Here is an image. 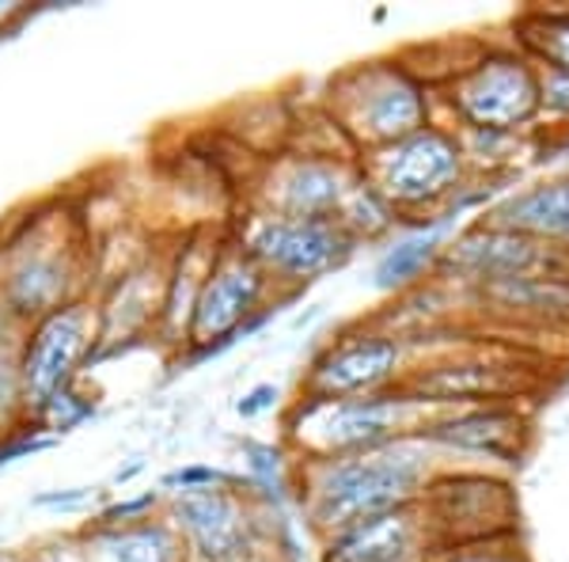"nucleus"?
I'll return each instance as SVG.
<instances>
[{"mask_svg": "<svg viewBox=\"0 0 569 562\" xmlns=\"http://www.w3.org/2000/svg\"><path fill=\"white\" fill-rule=\"evenodd\" d=\"M486 225L509 228V233L531 236L539 244H555L569 252V175L509 195L490 209Z\"/></svg>", "mask_w": 569, "mask_h": 562, "instance_id": "nucleus-18", "label": "nucleus"}, {"mask_svg": "<svg viewBox=\"0 0 569 562\" xmlns=\"http://www.w3.org/2000/svg\"><path fill=\"white\" fill-rule=\"evenodd\" d=\"M448 247V220H429L415 233L399 236L383 247V255L372 266V285L383 293H402L418 285L429 270H437L440 255Z\"/></svg>", "mask_w": 569, "mask_h": 562, "instance_id": "nucleus-21", "label": "nucleus"}, {"mask_svg": "<svg viewBox=\"0 0 569 562\" xmlns=\"http://www.w3.org/2000/svg\"><path fill=\"white\" fill-rule=\"evenodd\" d=\"M168 270L144 263L118 282L114 300L99 304V343H122V335H133V331L160 319L163 293H168Z\"/></svg>", "mask_w": 569, "mask_h": 562, "instance_id": "nucleus-19", "label": "nucleus"}, {"mask_svg": "<svg viewBox=\"0 0 569 562\" xmlns=\"http://www.w3.org/2000/svg\"><path fill=\"white\" fill-rule=\"evenodd\" d=\"M0 562H31L27 555H16V551H0Z\"/></svg>", "mask_w": 569, "mask_h": 562, "instance_id": "nucleus-32", "label": "nucleus"}, {"mask_svg": "<svg viewBox=\"0 0 569 562\" xmlns=\"http://www.w3.org/2000/svg\"><path fill=\"white\" fill-rule=\"evenodd\" d=\"M31 562H91V555H84L80 548H69V543H53V548H46Z\"/></svg>", "mask_w": 569, "mask_h": 562, "instance_id": "nucleus-30", "label": "nucleus"}, {"mask_svg": "<svg viewBox=\"0 0 569 562\" xmlns=\"http://www.w3.org/2000/svg\"><path fill=\"white\" fill-rule=\"evenodd\" d=\"M20 12H23L20 4H0V27H4V20H8V16H20Z\"/></svg>", "mask_w": 569, "mask_h": 562, "instance_id": "nucleus-31", "label": "nucleus"}, {"mask_svg": "<svg viewBox=\"0 0 569 562\" xmlns=\"http://www.w3.org/2000/svg\"><path fill=\"white\" fill-rule=\"evenodd\" d=\"M437 551L498 543L517 529V494L498 475L448 472L433 475L418 502Z\"/></svg>", "mask_w": 569, "mask_h": 562, "instance_id": "nucleus-6", "label": "nucleus"}, {"mask_svg": "<svg viewBox=\"0 0 569 562\" xmlns=\"http://www.w3.org/2000/svg\"><path fill=\"white\" fill-rule=\"evenodd\" d=\"M402 357H407V338L376 327L350 331L311 362L300 384V400L330 403L388 392L402 381Z\"/></svg>", "mask_w": 569, "mask_h": 562, "instance_id": "nucleus-10", "label": "nucleus"}, {"mask_svg": "<svg viewBox=\"0 0 569 562\" xmlns=\"http://www.w3.org/2000/svg\"><path fill=\"white\" fill-rule=\"evenodd\" d=\"M278 384H254L251 392L243 395L240 403H236V411L243 414V418H259L262 411H273V403H278Z\"/></svg>", "mask_w": 569, "mask_h": 562, "instance_id": "nucleus-28", "label": "nucleus"}, {"mask_svg": "<svg viewBox=\"0 0 569 562\" xmlns=\"http://www.w3.org/2000/svg\"><path fill=\"white\" fill-rule=\"evenodd\" d=\"M517 50L539 69L569 72V8L566 12H536L517 20Z\"/></svg>", "mask_w": 569, "mask_h": 562, "instance_id": "nucleus-23", "label": "nucleus"}, {"mask_svg": "<svg viewBox=\"0 0 569 562\" xmlns=\"http://www.w3.org/2000/svg\"><path fill=\"white\" fill-rule=\"evenodd\" d=\"M467 171H471V164H467L460 134L429 122L426 130L402 137L388 149L365 152L361 179L399 217L456 198L467 183Z\"/></svg>", "mask_w": 569, "mask_h": 562, "instance_id": "nucleus-5", "label": "nucleus"}, {"mask_svg": "<svg viewBox=\"0 0 569 562\" xmlns=\"http://www.w3.org/2000/svg\"><path fill=\"white\" fill-rule=\"evenodd\" d=\"M330 110L338 118V130L353 137L365 152H376L426 130L433 122L429 118L433 96L426 80L399 61H369L338 80Z\"/></svg>", "mask_w": 569, "mask_h": 562, "instance_id": "nucleus-3", "label": "nucleus"}, {"mask_svg": "<svg viewBox=\"0 0 569 562\" xmlns=\"http://www.w3.org/2000/svg\"><path fill=\"white\" fill-rule=\"evenodd\" d=\"M270 274L262 270L240 244L217 247V259L209 266L201 293L190 312L187 343H194L201 354H217L236 335L259 327L266 316H254L270 293Z\"/></svg>", "mask_w": 569, "mask_h": 562, "instance_id": "nucleus-9", "label": "nucleus"}, {"mask_svg": "<svg viewBox=\"0 0 569 562\" xmlns=\"http://www.w3.org/2000/svg\"><path fill=\"white\" fill-rule=\"evenodd\" d=\"M440 91V103L460 122L456 130L517 134L543 115L536 61L509 46H486L479 58L456 69Z\"/></svg>", "mask_w": 569, "mask_h": 562, "instance_id": "nucleus-4", "label": "nucleus"}, {"mask_svg": "<svg viewBox=\"0 0 569 562\" xmlns=\"http://www.w3.org/2000/svg\"><path fill=\"white\" fill-rule=\"evenodd\" d=\"M91 562H187V548L171 521L99 524L88 536Z\"/></svg>", "mask_w": 569, "mask_h": 562, "instance_id": "nucleus-20", "label": "nucleus"}, {"mask_svg": "<svg viewBox=\"0 0 569 562\" xmlns=\"http://www.w3.org/2000/svg\"><path fill=\"white\" fill-rule=\"evenodd\" d=\"M168 521L182 536L190 562H243L251 559V517L228 486L171 494Z\"/></svg>", "mask_w": 569, "mask_h": 562, "instance_id": "nucleus-13", "label": "nucleus"}, {"mask_svg": "<svg viewBox=\"0 0 569 562\" xmlns=\"http://www.w3.org/2000/svg\"><path fill=\"white\" fill-rule=\"evenodd\" d=\"M232 479L217 467H182V472L163 475V491L182 494V491H201V486H228Z\"/></svg>", "mask_w": 569, "mask_h": 562, "instance_id": "nucleus-26", "label": "nucleus"}, {"mask_svg": "<svg viewBox=\"0 0 569 562\" xmlns=\"http://www.w3.org/2000/svg\"><path fill=\"white\" fill-rule=\"evenodd\" d=\"M531 381L520 365L498 362H445L415 368L399 381V392L421 407H493L528 392Z\"/></svg>", "mask_w": 569, "mask_h": 562, "instance_id": "nucleus-14", "label": "nucleus"}, {"mask_svg": "<svg viewBox=\"0 0 569 562\" xmlns=\"http://www.w3.org/2000/svg\"><path fill=\"white\" fill-rule=\"evenodd\" d=\"M433 562H525V555L498 543H479V548H452V551H437Z\"/></svg>", "mask_w": 569, "mask_h": 562, "instance_id": "nucleus-27", "label": "nucleus"}, {"mask_svg": "<svg viewBox=\"0 0 569 562\" xmlns=\"http://www.w3.org/2000/svg\"><path fill=\"white\" fill-rule=\"evenodd\" d=\"M88 497H91L88 486H72V491H50L31 497V505H39V510H72V505L88 502Z\"/></svg>", "mask_w": 569, "mask_h": 562, "instance_id": "nucleus-29", "label": "nucleus"}, {"mask_svg": "<svg viewBox=\"0 0 569 562\" xmlns=\"http://www.w3.org/2000/svg\"><path fill=\"white\" fill-rule=\"evenodd\" d=\"M437 270L456 274L460 282H512V278H566L569 282V252L555 244H539L531 236L509 233L498 225H475L452 236L440 255Z\"/></svg>", "mask_w": 569, "mask_h": 562, "instance_id": "nucleus-11", "label": "nucleus"}, {"mask_svg": "<svg viewBox=\"0 0 569 562\" xmlns=\"http://www.w3.org/2000/svg\"><path fill=\"white\" fill-rule=\"evenodd\" d=\"M429 448L433 445H426L415 433L369 453L305 460L308 521L323 536H335L350 524L418 505L429 479L437 475L429 464Z\"/></svg>", "mask_w": 569, "mask_h": 562, "instance_id": "nucleus-1", "label": "nucleus"}, {"mask_svg": "<svg viewBox=\"0 0 569 562\" xmlns=\"http://www.w3.org/2000/svg\"><path fill=\"white\" fill-rule=\"evenodd\" d=\"M240 247L270 274V282H316L357 252V239L338 220L259 214L247 220Z\"/></svg>", "mask_w": 569, "mask_h": 562, "instance_id": "nucleus-8", "label": "nucleus"}, {"mask_svg": "<svg viewBox=\"0 0 569 562\" xmlns=\"http://www.w3.org/2000/svg\"><path fill=\"white\" fill-rule=\"evenodd\" d=\"M96 346H99V304H91L84 297L61 304V308L46 312L42 319H34L31 327H23L20 381H23L27 418L77 384L80 368L88 365Z\"/></svg>", "mask_w": 569, "mask_h": 562, "instance_id": "nucleus-7", "label": "nucleus"}, {"mask_svg": "<svg viewBox=\"0 0 569 562\" xmlns=\"http://www.w3.org/2000/svg\"><path fill=\"white\" fill-rule=\"evenodd\" d=\"M486 304L539 319V324H569V282L566 278H512L475 285Z\"/></svg>", "mask_w": 569, "mask_h": 562, "instance_id": "nucleus-22", "label": "nucleus"}, {"mask_svg": "<svg viewBox=\"0 0 569 562\" xmlns=\"http://www.w3.org/2000/svg\"><path fill=\"white\" fill-rule=\"evenodd\" d=\"M20 349L23 327L0 312V437H12L16 422L27 418L23 381H20Z\"/></svg>", "mask_w": 569, "mask_h": 562, "instance_id": "nucleus-24", "label": "nucleus"}, {"mask_svg": "<svg viewBox=\"0 0 569 562\" xmlns=\"http://www.w3.org/2000/svg\"><path fill=\"white\" fill-rule=\"evenodd\" d=\"M243 562H262V559H243Z\"/></svg>", "mask_w": 569, "mask_h": 562, "instance_id": "nucleus-33", "label": "nucleus"}, {"mask_svg": "<svg viewBox=\"0 0 569 562\" xmlns=\"http://www.w3.org/2000/svg\"><path fill=\"white\" fill-rule=\"evenodd\" d=\"M361 171H350L342 160L327 156H292L273 171L266 187V214L278 217H316V220H338L346 198L357 187Z\"/></svg>", "mask_w": 569, "mask_h": 562, "instance_id": "nucleus-15", "label": "nucleus"}, {"mask_svg": "<svg viewBox=\"0 0 569 562\" xmlns=\"http://www.w3.org/2000/svg\"><path fill=\"white\" fill-rule=\"evenodd\" d=\"M433 418L429 407H421L410 395L399 392V384L376 395H357V400H330V403H305L292 407L289 433L300 441L308 460L353 456L369 448L391 445V441L415 437L421 426Z\"/></svg>", "mask_w": 569, "mask_h": 562, "instance_id": "nucleus-2", "label": "nucleus"}, {"mask_svg": "<svg viewBox=\"0 0 569 562\" xmlns=\"http://www.w3.org/2000/svg\"><path fill=\"white\" fill-rule=\"evenodd\" d=\"M433 555L426 517L418 505H407L327 536L323 562H433Z\"/></svg>", "mask_w": 569, "mask_h": 562, "instance_id": "nucleus-16", "label": "nucleus"}, {"mask_svg": "<svg viewBox=\"0 0 569 562\" xmlns=\"http://www.w3.org/2000/svg\"><path fill=\"white\" fill-rule=\"evenodd\" d=\"M433 448H456V453H479L493 460H517L528 437V418L512 403L493 407H460L433 414L418 433Z\"/></svg>", "mask_w": 569, "mask_h": 562, "instance_id": "nucleus-17", "label": "nucleus"}, {"mask_svg": "<svg viewBox=\"0 0 569 562\" xmlns=\"http://www.w3.org/2000/svg\"><path fill=\"white\" fill-rule=\"evenodd\" d=\"M77 259H72L69 239L34 233L20 239L0 270V312L12 316L20 327H31L46 312L77 300Z\"/></svg>", "mask_w": 569, "mask_h": 562, "instance_id": "nucleus-12", "label": "nucleus"}, {"mask_svg": "<svg viewBox=\"0 0 569 562\" xmlns=\"http://www.w3.org/2000/svg\"><path fill=\"white\" fill-rule=\"evenodd\" d=\"M539 110L550 118H569V72L539 69Z\"/></svg>", "mask_w": 569, "mask_h": 562, "instance_id": "nucleus-25", "label": "nucleus"}]
</instances>
